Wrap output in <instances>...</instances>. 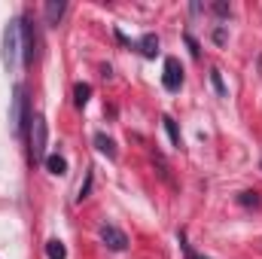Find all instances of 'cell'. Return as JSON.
<instances>
[{
  "instance_id": "obj_1",
  "label": "cell",
  "mask_w": 262,
  "mask_h": 259,
  "mask_svg": "<svg viewBox=\"0 0 262 259\" xmlns=\"http://www.w3.org/2000/svg\"><path fill=\"white\" fill-rule=\"evenodd\" d=\"M3 64H6V70L21 67V18L9 21L3 31Z\"/></svg>"
},
{
  "instance_id": "obj_2",
  "label": "cell",
  "mask_w": 262,
  "mask_h": 259,
  "mask_svg": "<svg viewBox=\"0 0 262 259\" xmlns=\"http://www.w3.org/2000/svg\"><path fill=\"white\" fill-rule=\"evenodd\" d=\"M28 122H31V119H28V92H25V85H15V92H12V107H9V131H12L15 137H21Z\"/></svg>"
},
{
  "instance_id": "obj_3",
  "label": "cell",
  "mask_w": 262,
  "mask_h": 259,
  "mask_svg": "<svg viewBox=\"0 0 262 259\" xmlns=\"http://www.w3.org/2000/svg\"><path fill=\"white\" fill-rule=\"evenodd\" d=\"M31 159L46 162V119L43 116L31 119Z\"/></svg>"
},
{
  "instance_id": "obj_4",
  "label": "cell",
  "mask_w": 262,
  "mask_h": 259,
  "mask_svg": "<svg viewBox=\"0 0 262 259\" xmlns=\"http://www.w3.org/2000/svg\"><path fill=\"white\" fill-rule=\"evenodd\" d=\"M34 55H37V34H34L31 18H21V61L31 64Z\"/></svg>"
},
{
  "instance_id": "obj_5",
  "label": "cell",
  "mask_w": 262,
  "mask_h": 259,
  "mask_svg": "<svg viewBox=\"0 0 262 259\" xmlns=\"http://www.w3.org/2000/svg\"><path fill=\"white\" fill-rule=\"evenodd\" d=\"M162 85H165L168 92H180V85H183V67H180V61H177V58H165Z\"/></svg>"
},
{
  "instance_id": "obj_6",
  "label": "cell",
  "mask_w": 262,
  "mask_h": 259,
  "mask_svg": "<svg viewBox=\"0 0 262 259\" xmlns=\"http://www.w3.org/2000/svg\"><path fill=\"white\" fill-rule=\"evenodd\" d=\"M101 241H104L110 250H116V253H122V250L128 247V235H125L122 229L110 226V223H104V226H101Z\"/></svg>"
},
{
  "instance_id": "obj_7",
  "label": "cell",
  "mask_w": 262,
  "mask_h": 259,
  "mask_svg": "<svg viewBox=\"0 0 262 259\" xmlns=\"http://www.w3.org/2000/svg\"><path fill=\"white\" fill-rule=\"evenodd\" d=\"M64 9H67V3L64 0H46V6H43V15H46V25H58L61 21V15H64Z\"/></svg>"
},
{
  "instance_id": "obj_8",
  "label": "cell",
  "mask_w": 262,
  "mask_h": 259,
  "mask_svg": "<svg viewBox=\"0 0 262 259\" xmlns=\"http://www.w3.org/2000/svg\"><path fill=\"white\" fill-rule=\"evenodd\" d=\"M137 49H140L146 58H156V52H159V37H156V34H143L140 43H137Z\"/></svg>"
},
{
  "instance_id": "obj_9",
  "label": "cell",
  "mask_w": 262,
  "mask_h": 259,
  "mask_svg": "<svg viewBox=\"0 0 262 259\" xmlns=\"http://www.w3.org/2000/svg\"><path fill=\"white\" fill-rule=\"evenodd\" d=\"M95 146H98L107 159H116V143H113V137H107L104 131H98V134H95Z\"/></svg>"
},
{
  "instance_id": "obj_10",
  "label": "cell",
  "mask_w": 262,
  "mask_h": 259,
  "mask_svg": "<svg viewBox=\"0 0 262 259\" xmlns=\"http://www.w3.org/2000/svg\"><path fill=\"white\" fill-rule=\"evenodd\" d=\"M46 171H52V174H67V162L64 156H58V153H52V156H46Z\"/></svg>"
},
{
  "instance_id": "obj_11",
  "label": "cell",
  "mask_w": 262,
  "mask_h": 259,
  "mask_svg": "<svg viewBox=\"0 0 262 259\" xmlns=\"http://www.w3.org/2000/svg\"><path fill=\"white\" fill-rule=\"evenodd\" d=\"M89 98H92V85H89V82H76V85H73V101H76V107H85Z\"/></svg>"
},
{
  "instance_id": "obj_12",
  "label": "cell",
  "mask_w": 262,
  "mask_h": 259,
  "mask_svg": "<svg viewBox=\"0 0 262 259\" xmlns=\"http://www.w3.org/2000/svg\"><path fill=\"white\" fill-rule=\"evenodd\" d=\"M46 256L49 259H67V247L58 241V238H52V241L46 244Z\"/></svg>"
},
{
  "instance_id": "obj_13",
  "label": "cell",
  "mask_w": 262,
  "mask_h": 259,
  "mask_svg": "<svg viewBox=\"0 0 262 259\" xmlns=\"http://www.w3.org/2000/svg\"><path fill=\"white\" fill-rule=\"evenodd\" d=\"M162 122H165V131H168V137H171V143H174V146H180L183 140H180V128H177V122H174L171 116H165Z\"/></svg>"
},
{
  "instance_id": "obj_14",
  "label": "cell",
  "mask_w": 262,
  "mask_h": 259,
  "mask_svg": "<svg viewBox=\"0 0 262 259\" xmlns=\"http://www.w3.org/2000/svg\"><path fill=\"white\" fill-rule=\"evenodd\" d=\"M259 192H253V189H247V192H241L238 195V204H241V207H259Z\"/></svg>"
},
{
  "instance_id": "obj_15",
  "label": "cell",
  "mask_w": 262,
  "mask_h": 259,
  "mask_svg": "<svg viewBox=\"0 0 262 259\" xmlns=\"http://www.w3.org/2000/svg\"><path fill=\"white\" fill-rule=\"evenodd\" d=\"M210 85H213V92L220 95V98H226L229 92H226V82H223V73L220 70H210Z\"/></svg>"
},
{
  "instance_id": "obj_16",
  "label": "cell",
  "mask_w": 262,
  "mask_h": 259,
  "mask_svg": "<svg viewBox=\"0 0 262 259\" xmlns=\"http://www.w3.org/2000/svg\"><path fill=\"white\" fill-rule=\"evenodd\" d=\"M92 180H95V171H89V174H85V180H82V186H79V195H76L79 201H82V198H89V192H92Z\"/></svg>"
},
{
  "instance_id": "obj_17",
  "label": "cell",
  "mask_w": 262,
  "mask_h": 259,
  "mask_svg": "<svg viewBox=\"0 0 262 259\" xmlns=\"http://www.w3.org/2000/svg\"><path fill=\"white\" fill-rule=\"evenodd\" d=\"M213 12H216V15H220V18H226V15H229V12H232V6H229V3H226V0H216V3H213Z\"/></svg>"
},
{
  "instance_id": "obj_18",
  "label": "cell",
  "mask_w": 262,
  "mask_h": 259,
  "mask_svg": "<svg viewBox=\"0 0 262 259\" xmlns=\"http://www.w3.org/2000/svg\"><path fill=\"white\" fill-rule=\"evenodd\" d=\"M186 46H189V52H192L195 58H198V55H201V46H198V40H195V37H192V34H186Z\"/></svg>"
},
{
  "instance_id": "obj_19",
  "label": "cell",
  "mask_w": 262,
  "mask_h": 259,
  "mask_svg": "<svg viewBox=\"0 0 262 259\" xmlns=\"http://www.w3.org/2000/svg\"><path fill=\"white\" fill-rule=\"evenodd\" d=\"M226 37H229V34H226V28H216V31H213V43H216V46H223V43H226Z\"/></svg>"
}]
</instances>
